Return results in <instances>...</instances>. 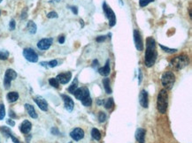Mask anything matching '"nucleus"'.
<instances>
[{"label":"nucleus","mask_w":192,"mask_h":143,"mask_svg":"<svg viewBox=\"0 0 192 143\" xmlns=\"http://www.w3.org/2000/svg\"><path fill=\"white\" fill-rule=\"evenodd\" d=\"M74 95L76 99L82 101L83 100L84 98H86L87 96H89V91L87 87H80V88H77L74 91Z\"/></svg>","instance_id":"nucleus-8"},{"label":"nucleus","mask_w":192,"mask_h":143,"mask_svg":"<svg viewBox=\"0 0 192 143\" xmlns=\"http://www.w3.org/2000/svg\"><path fill=\"white\" fill-rule=\"evenodd\" d=\"M141 81H142V72L140 71L139 72V83H141Z\"/></svg>","instance_id":"nucleus-44"},{"label":"nucleus","mask_w":192,"mask_h":143,"mask_svg":"<svg viewBox=\"0 0 192 143\" xmlns=\"http://www.w3.org/2000/svg\"><path fill=\"white\" fill-rule=\"evenodd\" d=\"M103 10L104 14L106 16V18L109 20V25L110 27H113L116 23V16L114 12L111 9V7H109L106 3H104L103 5Z\"/></svg>","instance_id":"nucleus-5"},{"label":"nucleus","mask_w":192,"mask_h":143,"mask_svg":"<svg viewBox=\"0 0 192 143\" xmlns=\"http://www.w3.org/2000/svg\"><path fill=\"white\" fill-rule=\"evenodd\" d=\"M31 128H32V125L29 120H24L20 126V132L24 134H28L31 131Z\"/></svg>","instance_id":"nucleus-17"},{"label":"nucleus","mask_w":192,"mask_h":143,"mask_svg":"<svg viewBox=\"0 0 192 143\" xmlns=\"http://www.w3.org/2000/svg\"><path fill=\"white\" fill-rule=\"evenodd\" d=\"M161 82L165 88H166L168 90L172 89L175 85V76L174 72L170 71L165 72L161 77Z\"/></svg>","instance_id":"nucleus-4"},{"label":"nucleus","mask_w":192,"mask_h":143,"mask_svg":"<svg viewBox=\"0 0 192 143\" xmlns=\"http://www.w3.org/2000/svg\"><path fill=\"white\" fill-rule=\"evenodd\" d=\"M70 136L75 141H81L82 139L84 138V131L82 128H79V127L74 128L70 132Z\"/></svg>","instance_id":"nucleus-10"},{"label":"nucleus","mask_w":192,"mask_h":143,"mask_svg":"<svg viewBox=\"0 0 192 143\" xmlns=\"http://www.w3.org/2000/svg\"><path fill=\"white\" fill-rule=\"evenodd\" d=\"M51 132H52V133H53L54 135H58V134L59 133V130L56 128V127H53V128L51 129Z\"/></svg>","instance_id":"nucleus-39"},{"label":"nucleus","mask_w":192,"mask_h":143,"mask_svg":"<svg viewBox=\"0 0 192 143\" xmlns=\"http://www.w3.org/2000/svg\"><path fill=\"white\" fill-rule=\"evenodd\" d=\"M82 103L84 106H87V107L91 106V104H92V100H91L90 96H87V97H86V98H84L83 100H82Z\"/></svg>","instance_id":"nucleus-27"},{"label":"nucleus","mask_w":192,"mask_h":143,"mask_svg":"<svg viewBox=\"0 0 192 143\" xmlns=\"http://www.w3.org/2000/svg\"><path fill=\"white\" fill-rule=\"evenodd\" d=\"M151 2H154V0H139V5L141 7H144Z\"/></svg>","instance_id":"nucleus-32"},{"label":"nucleus","mask_w":192,"mask_h":143,"mask_svg":"<svg viewBox=\"0 0 192 143\" xmlns=\"http://www.w3.org/2000/svg\"><path fill=\"white\" fill-rule=\"evenodd\" d=\"M159 46H160V48L162 49L165 52H167V53H175V52L177 51V49H169V48L165 47V46H163V45H159Z\"/></svg>","instance_id":"nucleus-30"},{"label":"nucleus","mask_w":192,"mask_h":143,"mask_svg":"<svg viewBox=\"0 0 192 143\" xmlns=\"http://www.w3.org/2000/svg\"><path fill=\"white\" fill-rule=\"evenodd\" d=\"M69 143H72V142H69Z\"/></svg>","instance_id":"nucleus-48"},{"label":"nucleus","mask_w":192,"mask_h":143,"mask_svg":"<svg viewBox=\"0 0 192 143\" xmlns=\"http://www.w3.org/2000/svg\"><path fill=\"white\" fill-rule=\"evenodd\" d=\"M61 97L63 98V101H64V105H65L66 110L67 111H70L71 112L74 110V101L72 100L71 97H69L68 96H66V95H61Z\"/></svg>","instance_id":"nucleus-11"},{"label":"nucleus","mask_w":192,"mask_h":143,"mask_svg":"<svg viewBox=\"0 0 192 143\" xmlns=\"http://www.w3.org/2000/svg\"><path fill=\"white\" fill-rule=\"evenodd\" d=\"M72 78V73L70 72H63V73H60L57 76V80L59 81V83L61 84H67L70 81Z\"/></svg>","instance_id":"nucleus-12"},{"label":"nucleus","mask_w":192,"mask_h":143,"mask_svg":"<svg viewBox=\"0 0 192 143\" xmlns=\"http://www.w3.org/2000/svg\"><path fill=\"white\" fill-rule=\"evenodd\" d=\"M104 107L106 110H112L114 106V102H113V98H109L107 100L105 101V102L104 103Z\"/></svg>","instance_id":"nucleus-24"},{"label":"nucleus","mask_w":192,"mask_h":143,"mask_svg":"<svg viewBox=\"0 0 192 143\" xmlns=\"http://www.w3.org/2000/svg\"><path fill=\"white\" fill-rule=\"evenodd\" d=\"M167 106H168V95L166 89H161L158 95V101H157L158 111L161 114H165L166 112Z\"/></svg>","instance_id":"nucleus-2"},{"label":"nucleus","mask_w":192,"mask_h":143,"mask_svg":"<svg viewBox=\"0 0 192 143\" xmlns=\"http://www.w3.org/2000/svg\"><path fill=\"white\" fill-rule=\"evenodd\" d=\"M134 41H135L136 50H139V51H142L144 50V43H143L142 36H141V35H140L138 30H135L134 31Z\"/></svg>","instance_id":"nucleus-9"},{"label":"nucleus","mask_w":192,"mask_h":143,"mask_svg":"<svg viewBox=\"0 0 192 143\" xmlns=\"http://www.w3.org/2000/svg\"><path fill=\"white\" fill-rule=\"evenodd\" d=\"M27 28H28V30H29V32L30 34H36V30H37V27H36V23L34 22V21H32V20H30L28 22V26H27Z\"/></svg>","instance_id":"nucleus-21"},{"label":"nucleus","mask_w":192,"mask_h":143,"mask_svg":"<svg viewBox=\"0 0 192 143\" xmlns=\"http://www.w3.org/2000/svg\"><path fill=\"white\" fill-rule=\"evenodd\" d=\"M99 73L101 74V75H103V76H108L109 74H110V72H111V69H110V61L109 60H107L106 61V63H105V65H104V66L102 67V68H100L99 70Z\"/></svg>","instance_id":"nucleus-18"},{"label":"nucleus","mask_w":192,"mask_h":143,"mask_svg":"<svg viewBox=\"0 0 192 143\" xmlns=\"http://www.w3.org/2000/svg\"><path fill=\"white\" fill-rule=\"evenodd\" d=\"M98 104H103V103H104V102L103 100L98 101Z\"/></svg>","instance_id":"nucleus-45"},{"label":"nucleus","mask_w":192,"mask_h":143,"mask_svg":"<svg viewBox=\"0 0 192 143\" xmlns=\"http://www.w3.org/2000/svg\"><path fill=\"white\" fill-rule=\"evenodd\" d=\"M145 130L144 128H138L135 131V140L139 143H145Z\"/></svg>","instance_id":"nucleus-16"},{"label":"nucleus","mask_w":192,"mask_h":143,"mask_svg":"<svg viewBox=\"0 0 192 143\" xmlns=\"http://www.w3.org/2000/svg\"><path fill=\"white\" fill-rule=\"evenodd\" d=\"M6 98H7L8 102H16V101L19 99V94L17 92H10V93L7 94Z\"/></svg>","instance_id":"nucleus-20"},{"label":"nucleus","mask_w":192,"mask_h":143,"mask_svg":"<svg viewBox=\"0 0 192 143\" xmlns=\"http://www.w3.org/2000/svg\"><path fill=\"white\" fill-rule=\"evenodd\" d=\"M91 135H92L93 139H95L96 141H100V139H101V133H100V132L98 131V129H92V131H91Z\"/></svg>","instance_id":"nucleus-23"},{"label":"nucleus","mask_w":192,"mask_h":143,"mask_svg":"<svg viewBox=\"0 0 192 143\" xmlns=\"http://www.w3.org/2000/svg\"><path fill=\"white\" fill-rule=\"evenodd\" d=\"M1 131H2V132H3L6 137H10V136L12 135L11 130L9 128H7V127H5V126H2V127H1Z\"/></svg>","instance_id":"nucleus-28"},{"label":"nucleus","mask_w":192,"mask_h":143,"mask_svg":"<svg viewBox=\"0 0 192 143\" xmlns=\"http://www.w3.org/2000/svg\"><path fill=\"white\" fill-rule=\"evenodd\" d=\"M35 102L37 104V106L43 111H48V103L44 97L42 96H36L34 98Z\"/></svg>","instance_id":"nucleus-15"},{"label":"nucleus","mask_w":192,"mask_h":143,"mask_svg":"<svg viewBox=\"0 0 192 143\" xmlns=\"http://www.w3.org/2000/svg\"><path fill=\"white\" fill-rule=\"evenodd\" d=\"M9 57V52L6 50H0V59L1 60H6Z\"/></svg>","instance_id":"nucleus-29"},{"label":"nucleus","mask_w":192,"mask_h":143,"mask_svg":"<svg viewBox=\"0 0 192 143\" xmlns=\"http://www.w3.org/2000/svg\"><path fill=\"white\" fill-rule=\"evenodd\" d=\"M47 66H49V67H55V66H57L58 65V61L57 60H51V61H50V62H47Z\"/></svg>","instance_id":"nucleus-34"},{"label":"nucleus","mask_w":192,"mask_h":143,"mask_svg":"<svg viewBox=\"0 0 192 143\" xmlns=\"http://www.w3.org/2000/svg\"><path fill=\"white\" fill-rule=\"evenodd\" d=\"M15 26H16V24H15V20H12L10 21V24H9V28H10V30H14Z\"/></svg>","instance_id":"nucleus-36"},{"label":"nucleus","mask_w":192,"mask_h":143,"mask_svg":"<svg viewBox=\"0 0 192 143\" xmlns=\"http://www.w3.org/2000/svg\"><path fill=\"white\" fill-rule=\"evenodd\" d=\"M17 77V73L13 69H7L5 74V79H4V85L6 89H8L11 87V82Z\"/></svg>","instance_id":"nucleus-6"},{"label":"nucleus","mask_w":192,"mask_h":143,"mask_svg":"<svg viewBox=\"0 0 192 143\" xmlns=\"http://www.w3.org/2000/svg\"><path fill=\"white\" fill-rule=\"evenodd\" d=\"M25 108H26L29 115L32 118H37V114H36V112L35 111V108L32 105H30L29 103H26L25 104Z\"/></svg>","instance_id":"nucleus-19"},{"label":"nucleus","mask_w":192,"mask_h":143,"mask_svg":"<svg viewBox=\"0 0 192 143\" xmlns=\"http://www.w3.org/2000/svg\"><path fill=\"white\" fill-rule=\"evenodd\" d=\"M1 2H2V0H0V3H1Z\"/></svg>","instance_id":"nucleus-47"},{"label":"nucleus","mask_w":192,"mask_h":143,"mask_svg":"<svg viewBox=\"0 0 192 143\" xmlns=\"http://www.w3.org/2000/svg\"><path fill=\"white\" fill-rule=\"evenodd\" d=\"M47 17L49 19H52V18H58V14L55 12H51L47 14Z\"/></svg>","instance_id":"nucleus-35"},{"label":"nucleus","mask_w":192,"mask_h":143,"mask_svg":"<svg viewBox=\"0 0 192 143\" xmlns=\"http://www.w3.org/2000/svg\"><path fill=\"white\" fill-rule=\"evenodd\" d=\"M158 57V52L156 50V42L152 37H148L146 39V50L144 56V62L147 67H151Z\"/></svg>","instance_id":"nucleus-1"},{"label":"nucleus","mask_w":192,"mask_h":143,"mask_svg":"<svg viewBox=\"0 0 192 143\" xmlns=\"http://www.w3.org/2000/svg\"><path fill=\"white\" fill-rule=\"evenodd\" d=\"M105 39H106V36L103 35V36H98V37L96 39V41H97L98 43H101V42H104Z\"/></svg>","instance_id":"nucleus-37"},{"label":"nucleus","mask_w":192,"mask_h":143,"mask_svg":"<svg viewBox=\"0 0 192 143\" xmlns=\"http://www.w3.org/2000/svg\"><path fill=\"white\" fill-rule=\"evenodd\" d=\"M5 116V105L4 104H0V120L4 119Z\"/></svg>","instance_id":"nucleus-31"},{"label":"nucleus","mask_w":192,"mask_h":143,"mask_svg":"<svg viewBox=\"0 0 192 143\" xmlns=\"http://www.w3.org/2000/svg\"><path fill=\"white\" fill-rule=\"evenodd\" d=\"M59 43H60V44H63V43H65V36H64V35H61V36L59 37Z\"/></svg>","instance_id":"nucleus-41"},{"label":"nucleus","mask_w":192,"mask_h":143,"mask_svg":"<svg viewBox=\"0 0 192 143\" xmlns=\"http://www.w3.org/2000/svg\"><path fill=\"white\" fill-rule=\"evenodd\" d=\"M52 38H45V39H42L40 40L38 43H37V47L42 50H48L51 45L52 44Z\"/></svg>","instance_id":"nucleus-13"},{"label":"nucleus","mask_w":192,"mask_h":143,"mask_svg":"<svg viewBox=\"0 0 192 143\" xmlns=\"http://www.w3.org/2000/svg\"><path fill=\"white\" fill-rule=\"evenodd\" d=\"M139 102L144 108H148L149 106V96L147 91L142 90L139 95Z\"/></svg>","instance_id":"nucleus-14"},{"label":"nucleus","mask_w":192,"mask_h":143,"mask_svg":"<svg viewBox=\"0 0 192 143\" xmlns=\"http://www.w3.org/2000/svg\"><path fill=\"white\" fill-rule=\"evenodd\" d=\"M6 123H7L8 125H10L11 126H15V122H14V121L13 119H10V118L6 120Z\"/></svg>","instance_id":"nucleus-38"},{"label":"nucleus","mask_w":192,"mask_h":143,"mask_svg":"<svg viewBox=\"0 0 192 143\" xmlns=\"http://www.w3.org/2000/svg\"><path fill=\"white\" fill-rule=\"evenodd\" d=\"M11 138H12V140H13V141H14V143H20V141H19V140L17 139V138H15L14 136L12 134L11 136H10Z\"/></svg>","instance_id":"nucleus-42"},{"label":"nucleus","mask_w":192,"mask_h":143,"mask_svg":"<svg viewBox=\"0 0 192 143\" xmlns=\"http://www.w3.org/2000/svg\"><path fill=\"white\" fill-rule=\"evenodd\" d=\"M23 56L28 61L32 62V63H36L38 61V55L33 49H30V48L24 49Z\"/></svg>","instance_id":"nucleus-7"},{"label":"nucleus","mask_w":192,"mask_h":143,"mask_svg":"<svg viewBox=\"0 0 192 143\" xmlns=\"http://www.w3.org/2000/svg\"><path fill=\"white\" fill-rule=\"evenodd\" d=\"M78 88V82H77V80L75 79L74 81L72 83V85L68 87V92L71 93V94H74V92Z\"/></svg>","instance_id":"nucleus-25"},{"label":"nucleus","mask_w":192,"mask_h":143,"mask_svg":"<svg viewBox=\"0 0 192 143\" xmlns=\"http://www.w3.org/2000/svg\"><path fill=\"white\" fill-rule=\"evenodd\" d=\"M49 83H50L51 86L54 87H56V88H59V82L58 81V80H57L56 78H51V79L49 80Z\"/></svg>","instance_id":"nucleus-26"},{"label":"nucleus","mask_w":192,"mask_h":143,"mask_svg":"<svg viewBox=\"0 0 192 143\" xmlns=\"http://www.w3.org/2000/svg\"><path fill=\"white\" fill-rule=\"evenodd\" d=\"M9 113H10V117H14V118H15V117H16V115L14 114V111H10V112H9Z\"/></svg>","instance_id":"nucleus-43"},{"label":"nucleus","mask_w":192,"mask_h":143,"mask_svg":"<svg viewBox=\"0 0 192 143\" xmlns=\"http://www.w3.org/2000/svg\"><path fill=\"white\" fill-rule=\"evenodd\" d=\"M98 120H99V122H100V123H103V122H104V121L106 120V114H105L104 112L100 111V112H99V114H98Z\"/></svg>","instance_id":"nucleus-33"},{"label":"nucleus","mask_w":192,"mask_h":143,"mask_svg":"<svg viewBox=\"0 0 192 143\" xmlns=\"http://www.w3.org/2000/svg\"><path fill=\"white\" fill-rule=\"evenodd\" d=\"M103 85L104 87V90L106 92V94H111L112 93V89L110 87V80L108 78H105L103 80Z\"/></svg>","instance_id":"nucleus-22"},{"label":"nucleus","mask_w":192,"mask_h":143,"mask_svg":"<svg viewBox=\"0 0 192 143\" xmlns=\"http://www.w3.org/2000/svg\"><path fill=\"white\" fill-rule=\"evenodd\" d=\"M54 1H56V2H59V0H54Z\"/></svg>","instance_id":"nucleus-46"},{"label":"nucleus","mask_w":192,"mask_h":143,"mask_svg":"<svg viewBox=\"0 0 192 143\" xmlns=\"http://www.w3.org/2000/svg\"><path fill=\"white\" fill-rule=\"evenodd\" d=\"M71 10H72V12L74 13V14H78V9H77V7L76 6H71V8H70Z\"/></svg>","instance_id":"nucleus-40"},{"label":"nucleus","mask_w":192,"mask_h":143,"mask_svg":"<svg viewBox=\"0 0 192 143\" xmlns=\"http://www.w3.org/2000/svg\"><path fill=\"white\" fill-rule=\"evenodd\" d=\"M170 65L176 70H181L186 67L189 65V57L186 55H180L177 57H174L170 61Z\"/></svg>","instance_id":"nucleus-3"}]
</instances>
